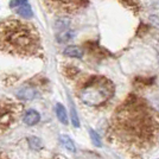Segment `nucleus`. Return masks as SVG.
<instances>
[{"label":"nucleus","mask_w":159,"mask_h":159,"mask_svg":"<svg viewBox=\"0 0 159 159\" xmlns=\"http://www.w3.org/2000/svg\"><path fill=\"white\" fill-rule=\"evenodd\" d=\"M71 121H73V125L75 127H80V120L79 116H77V113L75 111L74 106L71 105Z\"/></svg>","instance_id":"obj_17"},{"label":"nucleus","mask_w":159,"mask_h":159,"mask_svg":"<svg viewBox=\"0 0 159 159\" xmlns=\"http://www.w3.org/2000/svg\"><path fill=\"white\" fill-rule=\"evenodd\" d=\"M29 145H30V147L32 150H39L40 147L43 146V144H42V140L39 138H37V137H30L29 138Z\"/></svg>","instance_id":"obj_14"},{"label":"nucleus","mask_w":159,"mask_h":159,"mask_svg":"<svg viewBox=\"0 0 159 159\" xmlns=\"http://www.w3.org/2000/svg\"><path fill=\"white\" fill-rule=\"evenodd\" d=\"M119 2H121L125 7H127L128 10H131L133 12L139 11V2L138 0H118Z\"/></svg>","instance_id":"obj_13"},{"label":"nucleus","mask_w":159,"mask_h":159,"mask_svg":"<svg viewBox=\"0 0 159 159\" xmlns=\"http://www.w3.org/2000/svg\"><path fill=\"white\" fill-rule=\"evenodd\" d=\"M39 120H40L39 113L37 112V111H34V109H29L25 113L24 118H23L24 124L27 125V126H34V125H37L39 122Z\"/></svg>","instance_id":"obj_7"},{"label":"nucleus","mask_w":159,"mask_h":159,"mask_svg":"<svg viewBox=\"0 0 159 159\" xmlns=\"http://www.w3.org/2000/svg\"><path fill=\"white\" fill-rule=\"evenodd\" d=\"M13 10L16 13L19 14L20 17L24 18V19H30L32 17V10H31V6L27 2H24L19 6L14 7Z\"/></svg>","instance_id":"obj_8"},{"label":"nucleus","mask_w":159,"mask_h":159,"mask_svg":"<svg viewBox=\"0 0 159 159\" xmlns=\"http://www.w3.org/2000/svg\"><path fill=\"white\" fill-rule=\"evenodd\" d=\"M48 159H62L60 157H51V158H48Z\"/></svg>","instance_id":"obj_21"},{"label":"nucleus","mask_w":159,"mask_h":159,"mask_svg":"<svg viewBox=\"0 0 159 159\" xmlns=\"http://www.w3.org/2000/svg\"><path fill=\"white\" fill-rule=\"evenodd\" d=\"M150 20H151V23H152L154 26L159 27V17L158 16H151V17H150Z\"/></svg>","instance_id":"obj_19"},{"label":"nucleus","mask_w":159,"mask_h":159,"mask_svg":"<svg viewBox=\"0 0 159 159\" xmlns=\"http://www.w3.org/2000/svg\"><path fill=\"white\" fill-rule=\"evenodd\" d=\"M75 37V31L70 30V29H66L63 31H60V33L57 34V40L60 43H66L69 40H71Z\"/></svg>","instance_id":"obj_11"},{"label":"nucleus","mask_w":159,"mask_h":159,"mask_svg":"<svg viewBox=\"0 0 159 159\" xmlns=\"http://www.w3.org/2000/svg\"><path fill=\"white\" fill-rule=\"evenodd\" d=\"M17 96L21 100H32L37 96V89L32 86H24L18 90Z\"/></svg>","instance_id":"obj_6"},{"label":"nucleus","mask_w":159,"mask_h":159,"mask_svg":"<svg viewBox=\"0 0 159 159\" xmlns=\"http://www.w3.org/2000/svg\"><path fill=\"white\" fill-rule=\"evenodd\" d=\"M56 115H57V119L60 120L63 125H68V113L66 109L64 108V106L62 103H57L56 105Z\"/></svg>","instance_id":"obj_10"},{"label":"nucleus","mask_w":159,"mask_h":159,"mask_svg":"<svg viewBox=\"0 0 159 159\" xmlns=\"http://www.w3.org/2000/svg\"><path fill=\"white\" fill-rule=\"evenodd\" d=\"M23 112V103L10 98H0V135L17 124Z\"/></svg>","instance_id":"obj_4"},{"label":"nucleus","mask_w":159,"mask_h":159,"mask_svg":"<svg viewBox=\"0 0 159 159\" xmlns=\"http://www.w3.org/2000/svg\"><path fill=\"white\" fill-rule=\"evenodd\" d=\"M107 140L116 150L137 158L159 140V114L138 96H128L113 113Z\"/></svg>","instance_id":"obj_1"},{"label":"nucleus","mask_w":159,"mask_h":159,"mask_svg":"<svg viewBox=\"0 0 159 159\" xmlns=\"http://www.w3.org/2000/svg\"><path fill=\"white\" fill-rule=\"evenodd\" d=\"M89 134H90V139H92L94 145L98 146V147H101V146H102V143H101V139H100L99 134L95 132L94 129H90V131H89Z\"/></svg>","instance_id":"obj_15"},{"label":"nucleus","mask_w":159,"mask_h":159,"mask_svg":"<svg viewBox=\"0 0 159 159\" xmlns=\"http://www.w3.org/2000/svg\"><path fill=\"white\" fill-rule=\"evenodd\" d=\"M69 23H70V21L68 19H66V18H60V19H57V21H56V27H57L60 31H63V30L68 29Z\"/></svg>","instance_id":"obj_16"},{"label":"nucleus","mask_w":159,"mask_h":159,"mask_svg":"<svg viewBox=\"0 0 159 159\" xmlns=\"http://www.w3.org/2000/svg\"><path fill=\"white\" fill-rule=\"evenodd\" d=\"M24 2H27V0H12V1L10 2V7H11V8H14V7L19 6V5L24 4Z\"/></svg>","instance_id":"obj_18"},{"label":"nucleus","mask_w":159,"mask_h":159,"mask_svg":"<svg viewBox=\"0 0 159 159\" xmlns=\"http://www.w3.org/2000/svg\"><path fill=\"white\" fill-rule=\"evenodd\" d=\"M0 53L16 57H43L40 34L32 23L6 18L0 21Z\"/></svg>","instance_id":"obj_2"},{"label":"nucleus","mask_w":159,"mask_h":159,"mask_svg":"<svg viewBox=\"0 0 159 159\" xmlns=\"http://www.w3.org/2000/svg\"><path fill=\"white\" fill-rule=\"evenodd\" d=\"M60 141L62 146L66 148V151H69V152H75L76 151V147H75V144H74V141L71 140V138L69 137V135H61L60 137Z\"/></svg>","instance_id":"obj_12"},{"label":"nucleus","mask_w":159,"mask_h":159,"mask_svg":"<svg viewBox=\"0 0 159 159\" xmlns=\"http://www.w3.org/2000/svg\"><path fill=\"white\" fill-rule=\"evenodd\" d=\"M0 159H13L10 154H7L6 152L4 151H0Z\"/></svg>","instance_id":"obj_20"},{"label":"nucleus","mask_w":159,"mask_h":159,"mask_svg":"<svg viewBox=\"0 0 159 159\" xmlns=\"http://www.w3.org/2000/svg\"><path fill=\"white\" fill-rule=\"evenodd\" d=\"M42 2L50 13L71 16L86 10L90 0H42Z\"/></svg>","instance_id":"obj_5"},{"label":"nucleus","mask_w":159,"mask_h":159,"mask_svg":"<svg viewBox=\"0 0 159 159\" xmlns=\"http://www.w3.org/2000/svg\"><path fill=\"white\" fill-rule=\"evenodd\" d=\"M77 98L89 107L107 105L115 94V86L109 79L101 75H94L84 79L76 88Z\"/></svg>","instance_id":"obj_3"},{"label":"nucleus","mask_w":159,"mask_h":159,"mask_svg":"<svg viewBox=\"0 0 159 159\" xmlns=\"http://www.w3.org/2000/svg\"><path fill=\"white\" fill-rule=\"evenodd\" d=\"M64 56L66 57H71V58H81V57H83V50H82V48L80 47H76V45H69V47H66L64 49Z\"/></svg>","instance_id":"obj_9"}]
</instances>
